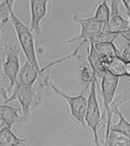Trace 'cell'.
Instances as JSON below:
<instances>
[{"label": "cell", "mask_w": 130, "mask_h": 146, "mask_svg": "<svg viewBox=\"0 0 130 146\" xmlns=\"http://www.w3.org/2000/svg\"><path fill=\"white\" fill-rule=\"evenodd\" d=\"M3 50L5 51L6 58L2 64V72L9 80V86L8 88H6L7 92H11L16 83L17 74L20 69V60L16 47L4 46Z\"/></svg>", "instance_id": "obj_7"}, {"label": "cell", "mask_w": 130, "mask_h": 146, "mask_svg": "<svg viewBox=\"0 0 130 146\" xmlns=\"http://www.w3.org/2000/svg\"><path fill=\"white\" fill-rule=\"evenodd\" d=\"M93 17L98 21L107 23L110 17V7L108 5V0H102L97 6Z\"/></svg>", "instance_id": "obj_20"}, {"label": "cell", "mask_w": 130, "mask_h": 146, "mask_svg": "<svg viewBox=\"0 0 130 146\" xmlns=\"http://www.w3.org/2000/svg\"><path fill=\"white\" fill-rule=\"evenodd\" d=\"M96 80L90 83V92L87 98V105L85 110V124L87 128H89L93 135V142L95 145H100L99 138H98V127L101 126L102 115L100 112L99 103L97 100V93H96Z\"/></svg>", "instance_id": "obj_6"}, {"label": "cell", "mask_w": 130, "mask_h": 146, "mask_svg": "<svg viewBox=\"0 0 130 146\" xmlns=\"http://www.w3.org/2000/svg\"><path fill=\"white\" fill-rule=\"evenodd\" d=\"M118 36L122 37L123 39H125L126 41H130V29H125L123 31H120L118 33Z\"/></svg>", "instance_id": "obj_23"}, {"label": "cell", "mask_w": 130, "mask_h": 146, "mask_svg": "<svg viewBox=\"0 0 130 146\" xmlns=\"http://www.w3.org/2000/svg\"><path fill=\"white\" fill-rule=\"evenodd\" d=\"M44 72L45 71H43L42 67L41 70H38L26 60V62L20 66L15 85H33L36 83L39 75Z\"/></svg>", "instance_id": "obj_10"}, {"label": "cell", "mask_w": 130, "mask_h": 146, "mask_svg": "<svg viewBox=\"0 0 130 146\" xmlns=\"http://www.w3.org/2000/svg\"><path fill=\"white\" fill-rule=\"evenodd\" d=\"M15 0H2L0 3V36L5 24L10 21V9L14 5Z\"/></svg>", "instance_id": "obj_18"}, {"label": "cell", "mask_w": 130, "mask_h": 146, "mask_svg": "<svg viewBox=\"0 0 130 146\" xmlns=\"http://www.w3.org/2000/svg\"><path fill=\"white\" fill-rule=\"evenodd\" d=\"M20 112L21 108L0 104V122L8 127H12L17 123H28L30 119L21 115Z\"/></svg>", "instance_id": "obj_9"}, {"label": "cell", "mask_w": 130, "mask_h": 146, "mask_svg": "<svg viewBox=\"0 0 130 146\" xmlns=\"http://www.w3.org/2000/svg\"><path fill=\"white\" fill-rule=\"evenodd\" d=\"M124 67H125V61L122 59L120 55L112 57L105 64L106 71L118 77L124 76Z\"/></svg>", "instance_id": "obj_17"}, {"label": "cell", "mask_w": 130, "mask_h": 146, "mask_svg": "<svg viewBox=\"0 0 130 146\" xmlns=\"http://www.w3.org/2000/svg\"><path fill=\"white\" fill-rule=\"evenodd\" d=\"M10 21L12 22L13 27L16 32V36L18 42L21 46L25 58L30 64H32L38 70H41V67L38 63L36 56V50H35V41L34 34L30 30L29 26L25 25L13 11V7L10 9Z\"/></svg>", "instance_id": "obj_3"}, {"label": "cell", "mask_w": 130, "mask_h": 146, "mask_svg": "<svg viewBox=\"0 0 130 146\" xmlns=\"http://www.w3.org/2000/svg\"><path fill=\"white\" fill-rule=\"evenodd\" d=\"M77 60V67H76V75L80 82H83L86 84H90L93 80H95L91 66L87 59L83 56H80L79 54L76 57Z\"/></svg>", "instance_id": "obj_12"}, {"label": "cell", "mask_w": 130, "mask_h": 146, "mask_svg": "<svg viewBox=\"0 0 130 146\" xmlns=\"http://www.w3.org/2000/svg\"><path fill=\"white\" fill-rule=\"evenodd\" d=\"M124 76L130 78V61H125V67H124Z\"/></svg>", "instance_id": "obj_25"}, {"label": "cell", "mask_w": 130, "mask_h": 146, "mask_svg": "<svg viewBox=\"0 0 130 146\" xmlns=\"http://www.w3.org/2000/svg\"><path fill=\"white\" fill-rule=\"evenodd\" d=\"M129 25V21L126 20L124 17L120 15V13H116V14H111L109 17V20L106 23V31H109L112 33H118L120 31H123L128 28Z\"/></svg>", "instance_id": "obj_15"}, {"label": "cell", "mask_w": 130, "mask_h": 146, "mask_svg": "<svg viewBox=\"0 0 130 146\" xmlns=\"http://www.w3.org/2000/svg\"><path fill=\"white\" fill-rule=\"evenodd\" d=\"M25 137H18L11 130V127L3 125L0 129V145L1 146H17L26 142Z\"/></svg>", "instance_id": "obj_14"}, {"label": "cell", "mask_w": 130, "mask_h": 146, "mask_svg": "<svg viewBox=\"0 0 130 146\" xmlns=\"http://www.w3.org/2000/svg\"><path fill=\"white\" fill-rule=\"evenodd\" d=\"M87 61L89 62L90 66H91L92 70H93L94 77L96 80V87H99V80H101L102 76L104 75L106 69L103 64L100 55L96 51L95 47H94V43L92 41H89V47L87 49V57H86Z\"/></svg>", "instance_id": "obj_11"}, {"label": "cell", "mask_w": 130, "mask_h": 146, "mask_svg": "<svg viewBox=\"0 0 130 146\" xmlns=\"http://www.w3.org/2000/svg\"><path fill=\"white\" fill-rule=\"evenodd\" d=\"M94 47H95L96 51H97L98 54L101 57L104 66H105V64L112 57L120 55V52L118 51L117 47L115 46L113 41H99V42H95L94 43Z\"/></svg>", "instance_id": "obj_13"}, {"label": "cell", "mask_w": 130, "mask_h": 146, "mask_svg": "<svg viewBox=\"0 0 130 146\" xmlns=\"http://www.w3.org/2000/svg\"><path fill=\"white\" fill-rule=\"evenodd\" d=\"M127 15H128V18H129V25H128V29H130V12H127Z\"/></svg>", "instance_id": "obj_27"}, {"label": "cell", "mask_w": 130, "mask_h": 146, "mask_svg": "<svg viewBox=\"0 0 130 146\" xmlns=\"http://www.w3.org/2000/svg\"><path fill=\"white\" fill-rule=\"evenodd\" d=\"M128 101H130V88H126L121 93L114 96L113 100H112L111 104H110V109H111L112 112L114 113V109H116V108H118L120 105H122L123 103L128 102Z\"/></svg>", "instance_id": "obj_21"}, {"label": "cell", "mask_w": 130, "mask_h": 146, "mask_svg": "<svg viewBox=\"0 0 130 146\" xmlns=\"http://www.w3.org/2000/svg\"><path fill=\"white\" fill-rule=\"evenodd\" d=\"M90 86V84H86L85 88L82 90V92L78 95H68L65 92H63L61 89H59L50 79L47 82V87H50L52 89V91L54 92L56 95H58L62 100H64L66 102L68 106V112L69 115L76 123H78L79 125H81L83 128L87 129V126L85 124V120H84V116H85V110H86V105H87V98L84 96L86 89H88V87Z\"/></svg>", "instance_id": "obj_4"}, {"label": "cell", "mask_w": 130, "mask_h": 146, "mask_svg": "<svg viewBox=\"0 0 130 146\" xmlns=\"http://www.w3.org/2000/svg\"><path fill=\"white\" fill-rule=\"evenodd\" d=\"M43 89L40 85H15L12 89V94L6 100L5 103H9L11 101H17L21 105V112L24 117L30 119V114L36 108L41 105L43 100Z\"/></svg>", "instance_id": "obj_1"}, {"label": "cell", "mask_w": 130, "mask_h": 146, "mask_svg": "<svg viewBox=\"0 0 130 146\" xmlns=\"http://www.w3.org/2000/svg\"><path fill=\"white\" fill-rule=\"evenodd\" d=\"M51 0H29L30 4V25L29 28L37 38L40 40L41 22L47 15V5Z\"/></svg>", "instance_id": "obj_8"}, {"label": "cell", "mask_w": 130, "mask_h": 146, "mask_svg": "<svg viewBox=\"0 0 130 146\" xmlns=\"http://www.w3.org/2000/svg\"><path fill=\"white\" fill-rule=\"evenodd\" d=\"M121 2L124 4L127 12H130V0H121Z\"/></svg>", "instance_id": "obj_26"}, {"label": "cell", "mask_w": 130, "mask_h": 146, "mask_svg": "<svg viewBox=\"0 0 130 146\" xmlns=\"http://www.w3.org/2000/svg\"><path fill=\"white\" fill-rule=\"evenodd\" d=\"M72 20L74 23L78 24L81 28L79 34L71 37V38L65 39L64 43H74L78 41H85V42H99L103 41L104 32L106 31V23L98 21L92 17L83 18L79 14H74L72 17Z\"/></svg>", "instance_id": "obj_2"}, {"label": "cell", "mask_w": 130, "mask_h": 146, "mask_svg": "<svg viewBox=\"0 0 130 146\" xmlns=\"http://www.w3.org/2000/svg\"><path fill=\"white\" fill-rule=\"evenodd\" d=\"M119 78L118 76H115L108 71H105L104 75L102 76L101 80H100V93H101L102 99H103L104 104V112L102 115V122L101 126L105 127V138L108 136L110 130V125H111L112 121V116H113V112L110 109V104H111L112 100H113L114 96L116 93V89L119 84Z\"/></svg>", "instance_id": "obj_5"}, {"label": "cell", "mask_w": 130, "mask_h": 146, "mask_svg": "<svg viewBox=\"0 0 130 146\" xmlns=\"http://www.w3.org/2000/svg\"><path fill=\"white\" fill-rule=\"evenodd\" d=\"M0 50H3V47H0ZM0 96H1L4 100L7 99V97H8V92H7L6 88L0 87Z\"/></svg>", "instance_id": "obj_24"}, {"label": "cell", "mask_w": 130, "mask_h": 146, "mask_svg": "<svg viewBox=\"0 0 130 146\" xmlns=\"http://www.w3.org/2000/svg\"><path fill=\"white\" fill-rule=\"evenodd\" d=\"M120 56L122 57L124 61H130V41H127Z\"/></svg>", "instance_id": "obj_22"}, {"label": "cell", "mask_w": 130, "mask_h": 146, "mask_svg": "<svg viewBox=\"0 0 130 146\" xmlns=\"http://www.w3.org/2000/svg\"><path fill=\"white\" fill-rule=\"evenodd\" d=\"M114 114H117L118 118H119V121L116 124H111V125H110V129L117 130V131L122 132V133L125 134L130 139V122H128L127 120L125 119V117L123 116L122 112L120 111L118 108L114 109Z\"/></svg>", "instance_id": "obj_19"}, {"label": "cell", "mask_w": 130, "mask_h": 146, "mask_svg": "<svg viewBox=\"0 0 130 146\" xmlns=\"http://www.w3.org/2000/svg\"><path fill=\"white\" fill-rule=\"evenodd\" d=\"M104 144L107 146H130V139L122 132L110 129Z\"/></svg>", "instance_id": "obj_16"}]
</instances>
